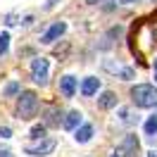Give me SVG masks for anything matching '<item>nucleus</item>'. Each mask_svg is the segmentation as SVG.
<instances>
[{"mask_svg": "<svg viewBox=\"0 0 157 157\" xmlns=\"http://www.w3.org/2000/svg\"><path fill=\"white\" fill-rule=\"evenodd\" d=\"M64 31H67V24H64V21H55V24H52V26H50V29L45 31L43 36H40V43L50 45V43H55V40H57L59 36L64 33Z\"/></svg>", "mask_w": 157, "mask_h": 157, "instance_id": "obj_7", "label": "nucleus"}, {"mask_svg": "<svg viewBox=\"0 0 157 157\" xmlns=\"http://www.w3.org/2000/svg\"><path fill=\"white\" fill-rule=\"evenodd\" d=\"M155 81H157V69H155Z\"/></svg>", "mask_w": 157, "mask_h": 157, "instance_id": "obj_25", "label": "nucleus"}, {"mask_svg": "<svg viewBox=\"0 0 157 157\" xmlns=\"http://www.w3.org/2000/svg\"><path fill=\"white\" fill-rule=\"evenodd\" d=\"M0 157H12V152H7V150H5V152H0Z\"/></svg>", "mask_w": 157, "mask_h": 157, "instance_id": "obj_23", "label": "nucleus"}, {"mask_svg": "<svg viewBox=\"0 0 157 157\" xmlns=\"http://www.w3.org/2000/svg\"><path fill=\"white\" fill-rule=\"evenodd\" d=\"M55 138H40L36 145H26L24 147V152L26 155H33V157H45V155H50L52 150H55Z\"/></svg>", "mask_w": 157, "mask_h": 157, "instance_id": "obj_4", "label": "nucleus"}, {"mask_svg": "<svg viewBox=\"0 0 157 157\" xmlns=\"http://www.w3.org/2000/svg\"><path fill=\"white\" fill-rule=\"evenodd\" d=\"M43 124L45 126H59V124H64V117H62V109L57 105H48V107L43 109Z\"/></svg>", "mask_w": 157, "mask_h": 157, "instance_id": "obj_6", "label": "nucleus"}, {"mask_svg": "<svg viewBox=\"0 0 157 157\" xmlns=\"http://www.w3.org/2000/svg\"><path fill=\"white\" fill-rule=\"evenodd\" d=\"M21 93V86H19V81H10L5 88H2V98H17Z\"/></svg>", "mask_w": 157, "mask_h": 157, "instance_id": "obj_13", "label": "nucleus"}, {"mask_svg": "<svg viewBox=\"0 0 157 157\" xmlns=\"http://www.w3.org/2000/svg\"><path fill=\"white\" fill-rule=\"evenodd\" d=\"M119 114H121V121H124V124H133V114H131L128 109H121Z\"/></svg>", "mask_w": 157, "mask_h": 157, "instance_id": "obj_18", "label": "nucleus"}, {"mask_svg": "<svg viewBox=\"0 0 157 157\" xmlns=\"http://www.w3.org/2000/svg\"><path fill=\"white\" fill-rule=\"evenodd\" d=\"M138 150H140V143L133 133H128L117 147V157H138Z\"/></svg>", "mask_w": 157, "mask_h": 157, "instance_id": "obj_5", "label": "nucleus"}, {"mask_svg": "<svg viewBox=\"0 0 157 157\" xmlns=\"http://www.w3.org/2000/svg\"><path fill=\"white\" fill-rule=\"evenodd\" d=\"M88 5H100V2H107V0H86Z\"/></svg>", "mask_w": 157, "mask_h": 157, "instance_id": "obj_21", "label": "nucleus"}, {"mask_svg": "<svg viewBox=\"0 0 157 157\" xmlns=\"http://www.w3.org/2000/svg\"><path fill=\"white\" fill-rule=\"evenodd\" d=\"M38 114V95L33 90H21L17 95V117L21 121H29Z\"/></svg>", "mask_w": 157, "mask_h": 157, "instance_id": "obj_2", "label": "nucleus"}, {"mask_svg": "<svg viewBox=\"0 0 157 157\" xmlns=\"http://www.w3.org/2000/svg\"><path fill=\"white\" fill-rule=\"evenodd\" d=\"M0 138H12V128L10 126H0Z\"/></svg>", "mask_w": 157, "mask_h": 157, "instance_id": "obj_19", "label": "nucleus"}, {"mask_svg": "<svg viewBox=\"0 0 157 157\" xmlns=\"http://www.w3.org/2000/svg\"><path fill=\"white\" fill-rule=\"evenodd\" d=\"M119 76L124 78V81H131V78L136 76V69L133 67H124V69H119Z\"/></svg>", "mask_w": 157, "mask_h": 157, "instance_id": "obj_17", "label": "nucleus"}, {"mask_svg": "<svg viewBox=\"0 0 157 157\" xmlns=\"http://www.w3.org/2000/svg\"><path fill=\"white\" fill-rule=\"evenodd\" d=\"M98 90H100V78H95V76H86L83 81H81V93H83L86 98L95 95Z\"/></svg>", "mask_w": 157, "mask_h": 157, "instance_id": "obj_9", "label": "nucleus"}, {"mask_svg": "<svg viewBox=\"0 0 157 157\" xmlns=\"http://www.w3.org/2000/svg\"><path fill=\"white\" fill-rule=\"evenodd\" d=\"M45 133H48V126H45V124H36V126H31V131H29V136L36 138V140H40V138H48Z\"/></svg>", "mask_w": 157, "mask_h": 157, "instance_id": "obj_14", "label": "nucleus"}, {"mask_svg": "<svg viewBox=\"0 0 157 157\" xmlns=\"http://www.w3.org/2000/svg\"><path fill=\"white\" fill-rule=\"evenodd\" d=\"M76 88H78V81L74 76H62V78H59V90H62L64 98H74Z\"/></svg>", "mask_w": 157, "mask_h": 157, "instance_id": "obj_8", "label": "nucleus"}, {"mask_svg": "<svg viewBox=\"0 0 157 157\" xmlns=\"http://www.w3.org/2000/svg\"><path fill=\"white\" fill-rule=\"evenodd\" d=\"M147 157H157V152H155V150H152V152H147Z\"/></svg>", "mask_w": 157, "mask_h": 157, "instance_id": "obj_24", "label": "nucleus"}, {"mask_svg": "<svg viewBox=\"0 0 157 157\" xmlns=\"http://www.w3.org/2000/svg\"><path fill=\"white\" fill-rule=\"evenodd\" d=\"M98 105H100V109H112V107H117V93H112V90L100 93Z\"/></svg>", "mask_w": 157, "mask_h": 157, "instance_id": "obj_11", "label": "nucleus"}, {"mask_svg": "<svg viewBox=\"0 0 157 157\" xmlns=\"http://www.w3.org/2000/svg\"><path fill=\"white\" fill-rule=\"evenodd\" d=\"M7 50H10V33L0 31V55H7Z\"/></svg>", "mask_w": 157, "mask_h": 157, "instance_id": "obj_16", "label": "nucleus"}, {"mask_svg": "<svg viewBox=\"0 0 157 157\" xmlns=\"http://www.w3.org/2000/svg\"><path fill=\"white\" fill-rule=\"evenodd\" d=\"M90 138H93V124H81L74 131V140L76 143H88Z\"/></svg>", "mask_w": 157, "mask_h": 157, "instance_id": "obj_10", "label": "nucleus"}, {"mask_svg": "<svg viewBox=\"0 0 157 157\" xmlns=\"http://www.w3.org/2000/svg\"><path fill=\"white\" fill-rule=\"evenodd\" d=\"M48 69H50V62L45 57H36L31 62V78L40 83V86H45L48 83Z\"/></svg>", "mask_w": 157, "mask_h": 157, "instance_id": "obj_3", "label": "nucleus"}, {"mask_svg": "<svg viewBox=\"0 0 157 157\" xmlns=\"http://www.w3.org/2000/svg\"><path fill=\"white\" fill-rule=\"evenodd\" d=\"M57 5V0H45V10H50V7H55Z\"/></svg>", "mask_w": 157, "mask_h": 157, "instance_id": "obj_20", "label": "nucleus"}, {"mask_svg": "<svg viewBox=\"0 0 157 157\" xmlns=\"http://www.w3.org/2000/svg\"><path fill=\"white\" fill-rule=\"evenodd\" d=\"M121 5H131V2H138V0H119Z\"/></svg>", "mask_w": 157, "mask_h": 157, "instance_id": "obj_22", "label": "nucleus"}, {"mask_svg": "<svg viewBox=\"0 0 157 157\" xmlns=\"http://www.w3.org/2000/svg\"><path fill=\"white\" fill-rule=\"evenodd\" d=\"M62 126L67 128V131H76L78 126H81V112L78 109H71L67 117H64V124Z\"/></svg>", "mask_w": 157, "mask_h": 157, "instance_id": "obj_12", "label": "nucleus"}, {"mask_svg": "<svg viewBox=\"0 0 157 157\" xmlns=\"http://www.w3.org/2000/svg\"><path fill=\"white\" fill-rule=\"evenodd\" d=\"M155 2H157V0H155Z\"/></svg>", "mask_w": 157, "mask_h": 157, "instance_id": "obj_28", "label": "nucleus"}, {"mask_svg": "<svg viewBox=\"0 0 157 157\" xmlns=\"http://www.w3.org/2000/svg\"><path fill=\"white\" fill-rule=\"evenodd\" d=\"M143 131H145L147 136H155V133H157V114H152V117H147V119H145Z\"/></svg>", "mask_w": 157, "mask_h": 157, "instance_id": "obj_15", "label": "nucleus"}, {"mask_svg": "<svg viewBox=\"0 0 157 157\" xmlns=\"http://www.w3.org/2000/svg\"><path fill=\"white\" fill-rule=\"evenodd\" d=\"M155 69H157V57H155Z\"/></svg>", "mask_w": 157, "mask_h": 157, "instance_id": "obj_26", "label": "nucleus"}, {"mask_svg": "<svg viewBox=\"0 0 157 157\" xmlns=\"http://www.w3.org/2000/svg\"><path fill=\"white\" fill-rule=\"evenodd\" d=\"M112 157H117V152H114V155H112Z\"/></svg>", "mask_w": 157, "mask_h": 157, "instance_id": "obj_27", "label": "nucleus"}, {"mask_svg": "<svg viewBox=\"0 0 157 157\" xmlns=\"http://www.w3.org/2000/svg\"><path fill=\"white\" fill-rule=\"evenodd\" d=\"M131 102L140 109L157 107V88L152 83H136L131 88Z\"/></svg>", "mask_w": 157, "mask_h": 157, "instance_id": "obj_1", "label": "nucleus"}]
</instances>
